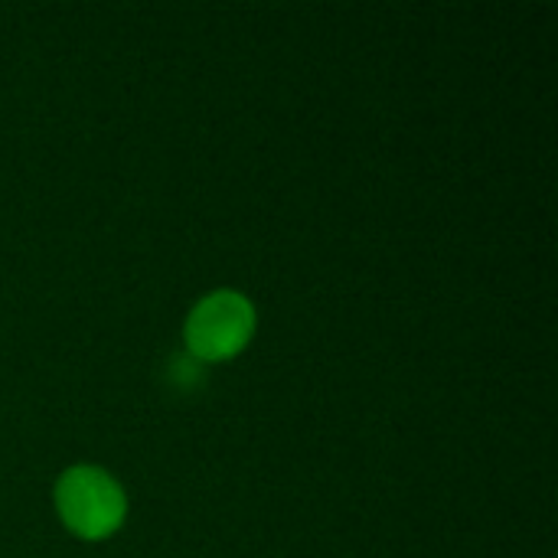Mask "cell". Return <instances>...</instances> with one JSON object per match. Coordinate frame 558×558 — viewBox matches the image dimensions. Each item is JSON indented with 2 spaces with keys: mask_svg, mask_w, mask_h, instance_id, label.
Instances as JSON below:
<instances>
[{
  "mask_svg": "<svg viewBox=\"0 0 558 558\" xmlns=\"http://www.w3.org/2000/svg\"><path fill=\"white\" fill-rule=\"evenodd\" d=\"M56 507L62 523L85 539H101L124 520V494L98 468L65 471L56 484Z\"/></svg>",
  "mask_w": 558,
  "mask_h": 558,
  "instance_id": "obj_1",
  "label": "cell"
},
{
  "mask_svg": "<svg viewBox=\"0 0 558 558\" xmlns=\"http://www.w3.org/2000/svg\"><path fill=\"white\" fill-rule=\"evenodd\" d=\"M252 327V304L235 291H216L193 307L186 320V347L196 360H229L248 343Z\"/></svg>",
  "mask_w": 558,
  "mask_h": 558,
  "instance_id": "obj_2",
  "label": "cell"
}]
</instances>
